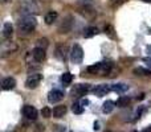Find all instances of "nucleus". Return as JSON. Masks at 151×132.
<instances>
[{
    "mask_svg": "<svg viewBox=\"0 0 151 132\" xmlns=\"http://www.w3.org/2000/svg\"><path fill=\"white\" fill-rule=\"evenodd\" d=\"M113 65L110 62H98L94 64V65L88 67V71L90 74H98V75H106L110 73Z\"/></svg>",
    "mask_w": 151,
    "mask_h": 132,
    "instance_id": "obj_1",
    "label": "nucleus"
},
{
    "mask_svg": "<svg viewBox=\"0 0 151 132\" xmlns=\"http://www.w3.org/2000/svg\"><path fill=\"white\" fill-rule=\"evenodd\" d=\"M36 25H37V21L32 16H25V17H23L19 21V29L23 33H31L36 28Z\"/></svg>",
    "mask_w": 151,
    "mask_h": 132,
    "instance_id": "obj_2",
    "label": "nucleus"
},
{
    "mask_svg": "<svg viewBox=\"0 0 151 132\" xmlns=\"http://www.w3.org/2000/svg\"><path fill=\"white\" fill-rule=\"evenodd\" d=\"M70 60H72V62H73V64H76V65H78V64L82 62V60H83V50H82V48H81L78 44L73 45V48H72Z\"/></svg>",
    "mask_w": 151,
    "mask_h": 132,
    "instance_id": "obj_3",
    "label": "nucleus"
},
{
    "mask_svg": "<svg viewBox=\"0 0 151 132\" xmlns=\"http://www.w3.org/2000/svg\"><path fill=\"white\" fill-rule=\"evenodd\" d=\"M42 81V75L39 73H32L25 81V86L27 88H36L40 85V82Z\"/></svg>",
    "mask_w": 151,
    "mask_h": 132,
    "instance_id": "obj_4",
    "label": "nucleus"
},
{
    "mask_svg": "<svg viewBox=\"0 0 151 132\" xmlns=\"http://www.w3.org/2000/svg\"><path fill=\"white\" fill-rule=\"evenodd\" d=\"M72 26H73V19H72V16H66L63 20V23L60 24V26H58V33H63V34L69 33Z\"/></svg>",
    "mask_w": 151,
    "mask_h": 132,
    "instance_id": "obj_5",
    "label": "nucleus"
},
{
    "mask_svg": "<svg viewBox=\"0 0 151 132\" xmlns=\"http://www.w3.org/2000/svg\"><path fill=\"white\" fill-rule=\"evenodd\" d=\"M89 90H90V85L89 83H80V85L74 86V88L72 90V94H73V96H82Z\"/></svg>",
    "mask_w": 151,
    "mask_h": 132,
    "instance_id": "obj_6",
    "label": "nucleus"
},
{
    "mask_svg": "<svg viewBox=\"0 0 151 132\" xmlns=\"http://www.w3.org/2000/svg\"><path fill=\"white\" fill-rule=\"evenodd\" d=\"M23 115L27 118V119L36 120V119H37V115H39V112H37V110L33 106H31V104H27V106L23 107Z\"/></svg>",
    "mask_w": 151,
    "mask_h": 132,
    "instance_id": "obj_7",
    "label": "nucleus"
},
{
    "mask_svg": "<svg viewBox=\"0 0 151 132\" xmlns=\"http://www.w3.org/2000/svg\"><path fill=\"white\" fill-rule=\"evenodd\" d=\"M64 98V93L61 90H52L48 94V101L49 103H57Z\"/></svg>",
    "mask_w": 151,
    "mask_h": 132,
    "instance_id": "obj_8",
    "label": "nucleus"
},
{
    "mask_svg": "<svg viewBox=\"0 0 151 132\" xmlns=\"http://www.w3.org/2000/svg\"><path fill=\"white\" fill-rule=\"evenodd\" d=\"M110 91H111V85H106V83L99 85L94 88V94H96L97 96H104V95H106V94H109Z\"/></svg>",
    "mask_w": 151,
    "mask_h": 132,
    "instance_id": "obj_9",
    "label": "nucleus"
},
{
    "mask_svg": "<svg viewBox=\"0 0 151 132\" xmlns=\"http://www.w3.org/2000/svg\"><path fill=\"white\" fill-rule=\"evenodd\" d=\"M15 86H16V81H15V78H12V77L4 78V79H3V82H1V88L4 91L12 90V88H15Z\"/></svg>",
    "mask_w": 151,
    "mask_h": 132,
    "instance_id": "obj_10",
    "label": "nucleus"
},
{
    "mask_svg": "<svg viewBox=\"0 0 151 132\" xmlns=\"http://www.w3.org/2000/svg\"><path fill=\"white\" fill-rule=\"evenodd\" d=\"M32 56H33L36 62H41V61H44V58H45V49L35 48V49L32 50Z\"/></svg>",
    "mask_w": 151,
    "mask_h": 132,
    "instance_id": "obj_11",
    "label": "nucleus"
},
{
    "mask_svg": "<svg viewBox=\"0 0 151 132\" xmlns=\"http://www.w3.org/2000/svg\"><path fill=\"white\" fill-rule=\"evenodd\" d=\"M13 34V26L11 23H5L3 25V37L4 39H11Z\"/></svg>",
    "mask_w": 151,
    "mask_h": 132,
    "instance_id": "obj_12",
    "label": "nucleus"
},
{
    "mask_svg": "<svg viewBox=\"0 0 151 132\" xmlns=\"http://www.w3.org/2000/svg\"><path fill=\"white\" fill-rule=\"evenodd\" d=\"M65 112H66V107L61 104V106H56L53 108L52 115H53V118H63L65 115Z\"/></svg>",
    "mask_w": 151,
    "mask_h": 132,
    "instance_id": "obj_13",
    "label": "nucleus"
},
{
    "mask_svg": "<svg viewBox=\"0 0 151 132\" xmlns=\"http://www.w3.org/2000/svg\"><path fill=\"white\" fill-rule=\"evenodd\" d=\"M57 12L56 11H49V12L45 15V17H44V20H45V23L48 24V25H50V24H53L56 20H57Z\"/></svg>",
    "mask_w": 151,
    "mask_h": 132,
    "instance_id": "obj_14",
    "label": "nucleus"
},
{
    "mask_svg": "<svg viewBox=\"0 0 151 132\" xmlns=\"http://www.w3.org/2000/svg\"><path fill=\"white\" fill-rule=\"evenodd\" d=\"M56 57L60 60H65L66 58V46L65 45H58L56 48Z\"/></svg>",
    "mask_w": 151,
    "mask_h": 132,
    "instance_id": "obj_15",
    "label": "nucleus"
},
{
    "mask_svg": "<svg viewBox=\"0 0 151 132\" xmlns=\"http://www.w3.org/2000/svg\"><path fill=\"white\" fill-rule=\"evenodd\" d=\"M111 90L115 93H125L129 90V86L126 83H115V85H111Z\"/></svg>",
    "mask_w": 151,
    "mask_h": 132,
    "instance_id": "obj_16",
    "label": "nucleus"
},
{
    "mask_svg": "<svg viewBox=\"0 0 151 132\" xmlns=\"http://www.w3.org/2000/svg\"><path fill=\"white\" fill-rule=\"evenodd\" d=\"M114 102L113 101H106L104 103V107H102V111L105 112V114H110V112L113 111V108H114Z\"/></svg>",
    "mask_w": 151,
    "mask_h": 132,
    "instance_id": "obj_17",
    "label": "nucleus"
},
{
    "mask_svg": "<svg viewBox=\"0 0 151 132\" xmlns=\"http://www.w3.org/2000/svg\"><path fill=\"white\" fill-rule=\"evenodd\" d=\"M97 32H98L97 28H94V26H89V28H86L85 32H83V37H85V39H90V37L96 36Z\"/></svg>",
    "mask_w": 151,
    "mask_h": 132,
    "instance_id": "obj_18",
    "label": "nucleus"
},
{
    "mask_svg": "<svg viewBox=\"0 0 151 132\" xmlns=\"http://www.w3.org/2000/svg\"><path fill=\"white\" fill-rule=\"evenodd\" d=\"M72 81H73V75H72L70 73H64V74L61 75V82H63L65 86L70 85Z\"/></svg>",
    "mask_w": 151,
    "mask_h": 132,
    "instance_id": "obj_19",
    "label": "nucleus"
},
{
    "mask_svg": "<svg viewBox=\"0 0 151 132\" xmlns=\"http://www.w3.org/2000/svg\"><path fill=\"white\" fill-rule=\"evenodd\" d=\"M115 104H117V107H127L129 104H130V98H127V96H121Z\"/></svg>",
    "mask_w": 151,
    "mask_h": 132,
    "instance_id": "obj_20",
    "label": "nucleus"
},
{
    "mask_svg": "<svg viewBox=\"0 0 151 132\" xmlns=\"http://www.w3.org/2000/svg\"><path fill=\"white\" fill-rule=\"evenodd\" d=\"M134 74L135 75H151V70L145 69V67H137V69H134Z\"/></svg>",
    "mask_w": 151,
    "mask_h": 132,
    "instance_id": "obj_21",
    "label": "nucleus"
},
{
    "mask_svg": "<svg viewBox=\"0 0 151 132\" xmlns=\"http://www.w3.org/2000/svg\"><path fill=\"white\" fill-rule=\"evenodd\" d=\"M72 111L74 112V114H82L83 112V107L81 106L80 102H77V103H73V106H72Z\"/></svg>",
    "mask_w": 151,
    "mask_h": 132,
    "instance_id": "obj_22",
    "label": "nucleus"
},
{
    "mask_svg": "<svg viewBox=\"0 0 151 132\" xmlns=\"http://www.w3.org/2000/svg\"><path fill=\"white\" fill-rule=\"evenodd\" d=\"M105 33L107 34V36L110 37V39H114L115 34H114V28H113L111 25H106L105 26Z\"/></svg>",
    "mask_w": 151,
    "mask_h": 132,
    "instance_id": "obj_23",
    "label": "nucleus"
},
{
    "mask_svg": "<svg viewBox=\"0 0 151 132\" xmlns=\"http://www.w3.org/2000/svg\"><path fill=\"white\" fill-rule=\"evenodd\" d=\"M41 115H42V118H50L52 116V110L49 107H44L41 110Z\"/></svg>",
    "mask_w": 151,
    "mask_h": 132,
    "instance_id": "obj_24",
    "label": "nucleus"
},
{
    "mask_svg": "<svg viewBox=\"0 0 151 132\" xmlns=\"http://www.w3.org/2000/svg\"><path fill=\"white\" fill-rule=\"evenodd\" d=\"M48 46V40L47 39H40L37 41V48H41V49H45Z\"/></svg>",
    "mask_w": 151,
    "mask_h": 132,
    "instance_id": "obj_25",
    "label": "nucleus"
},
{
    "mask_svg": "<svg viewBox=\"0 0 151 132\" xmlns=\"http://www.w3.org/2000/svg\"><path fill=\"white\" fill-rule=\"evenodd\" d=\"M123 1H125V0H111L110 4H111L113 8H117V7H119L121 4H123Z\"/></svg>",
    "mask_w": 151,
    "mask_h": 132,
    "instance_id": "obj_26",
    "label": "nucleus"
},
{
    "mask_svg": "<svg viewBox=\"0 0 151 132\" xmlns=\"http://www.w3.org/2000/svg\"><path fill=\"white\" fill-rule=\"evenodd\" d=\"M80 103H81V106H82V107H86L89 104V101H88V99H82Z\"/></svg>",
    "mask_w": 151,
    "mask_h": 132,
    "instance_id": "obj_27",
    "label": "nucleus"
},
{
    "mask_svg": "<svg viewBox=\"0 0 151 132\" xmlns=\"http://www.w3.org/2000/svg\"><path fill=\"white\" fill-rule=\"evenodd\" d=\"M143 61L146 64H149V66H151V57H149V58H143Z\"/></svg>",
    "mask_w": 151,
    "mask_h": 132,
    "instance_id": "obj_28",
    "label": "nucleus"
},
{
    "mask_svg": "<svg viewBox=\"0 0 151 132\" xmlns=\"http://www.w3.org/2000/svg\"><path fill=\"white\" fill-rule=\"evenodd\" d=\"M146 52H147V54H150V56H151V45H149V46L146 48Z\"/></svg>",
    "mask_w": 151,
    "mask_h": 132,
    "instance_id": "obj_29",
    "label": "nucleus"
},
{
    "mask_svg": "<svg viewBox=\"0 0 151 132\" xmlns=\"http://www.w3.org/2000/svg\"><path fill=\"white\" fill-rule=\"evenodd\" d=\"M143 132H151V126H149V127H146V128H145Z\"/></svg>",
    "mask_w": 151,
    "mask_h": 132,
    "instance_id": "obj_30",
    "label": "nucleus"
},
{
    "mask_svg": "<svg viewBox=\"0 0 151 132\" xmlns=\"http://www.w3.org/2000/svg\"><path fill=\"white\" fill-rule=\"evenodd\" d=\"M94 130H96V131H98V130H99V127H98V123H94Z\"/></svg>",
    "mask_w": 151,
    "mask_h": 132,
    "instance_id": "obj_31",
    "label": "nucleus"
},
{
    "mask_svg": "<svg viewBox=\"0 0 151 132\" xmlns=\"http://www.w3.org/2000/svg\"><path fill=\"white\" fill-rule=\"evenodd\" d=\"M142 1H146V3H151V0H142Z\"/></svg>",
    "mask_w": 151,
    "mask_h": 132,
    "instance_id": "obj_32",
    "label": "nucleus"
},
{
    "mask_svg": "<svg viewBox=\"0 0 151 132\" xmlns=\"http://www.w3.org/2000/svg\"><path fill=\"white\" fill-rule=\"evenodd\" d=\"M4 1H5V3H7V1H9V0H4Z\"/></svg>",
    "mask_w": 151,
    "mask_h": 132,
    "instance_id": "obj_33",
    "label": "nucleus"
},
{
    "mask_svg": "<svg viewBox=\"0 0 151 132\" xmlns=\"http://www.w3.org/2000/svg\"><path fill=\"white\" fill-rule=\"evenodd\" d=\"M131 132H138V131H131Z\"/></svg>",
    "mask_w": 151,
    "mask_h": 132,
    "instance_id": "obj_34",
    "label": "nucleus"
},
{
    "mask_svg": "<svg viewBox=\"0 0 151 132\" xmlns=\"http://www.w3.org/2000/svg\"><path fill=\"white\" fill-rule=\"evenodd\" d=\"M106 132H111V131H106Z\"/></svg>",
    "mask_w": 151,
    "mask_h": 132,
    "instance_id": "obj_35",
    "label": "nucleus"
}]
</instances>
